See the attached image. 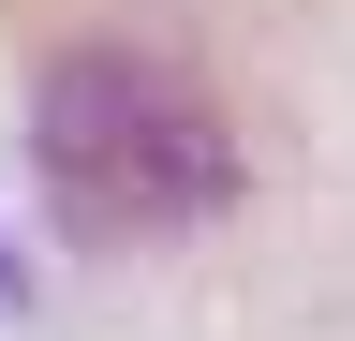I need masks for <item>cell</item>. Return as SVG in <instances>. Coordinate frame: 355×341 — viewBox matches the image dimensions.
I'll return each mask as SVG.
<instances>
[{
	"mask_svg": "<svg viewBox=\"0 0 355 341\" xmlns=\"http://www.w3.org/2000/svg\"><path fill=\"white\" fill-rule=\"evenodd\" d=\"M30 163L74 238H178L237 193V119L163 45H60L30 74Z\"/></svg>",
	"mask_w": 355,
	"mask_h": 341,
	"instance_id": "1",
	"label": "cell"
},
{
	"mask_svg": "<svg viewBox=\"0 0 355 341\" xmlns=\"http://www.w3.org/2000/svg\"><path fill=\"white\" fill-rule=\"evenodd\" d=\"M15 297H30V267H15V252H0V312H15Z\"/></svg>",
	"mask_w": 355,
	"mask_h": 341,
	"instance_id": "2",
	"label": "cell"
}]
</instances>
